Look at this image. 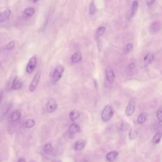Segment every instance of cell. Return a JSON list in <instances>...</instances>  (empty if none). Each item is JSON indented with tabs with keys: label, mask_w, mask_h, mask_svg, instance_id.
<instances>
[{
	"label": "cell",
	"mask_w": 162,
	"mask_h": 162,
	"mask_svg": "<svg viewBox=\"0 0 162 162\" xmlns=\"http://www.w3.org/2000/svg\"><path fill=\"white\" fill-rule=\"evenodd\" d=\"M64 67L61 65H58L50 74V80L52 83H56L59 80L64 72Z\"/></svg>",
	"instance_id": "6da1fadb"
},
{
	"label": "cell",
	"mask_w": 162,
	"mask_h": 162,
	"mask_svg": "<svg viewBox=\"0 0 162 162\" xmlns=\"http://www.w3.org/2000/svg\"><path fill=\"white\" fill-rule=\"evenodd\" d=\"M114 115V110L110 105H106L103 108L101 113V119L104 122H108Z\"/></svg>",
	"instance_id": "7a4b0ae2"
},
{
	"label": "cell",
	"mask_w": 162,
	"mask_h": 162,
	"mask_svg": "<svg viewBox=\"0 0 162 162\" xmlns=\"http://www.w3.org/2000/svg\"><path fill=\"white\" fill-rule=\"evenodd\" d=\"M37 58L35 56H33L30 58L27 65L26 67V72L28 74H32L34 70L35 69V67L37 65Z\"/></svg>",
	"instance_id": "3957f363"
},
{
	"label": "cell",
	"mask_w": 162,
	"mask_h": 162,
	"mask_svg": "<svg viewBox=\"0 0 162 162\" xmlns=\"http://www.w3.org/2000/svg\"><path fill=\"white\" fill-rule=\"evenodd\" d=\"M58 106L57 102L55 98H50L47 102L46 110L48 113H53L55 111Z\"/></svg>",
	"instance_id": "277c9868"
},
{
	"label": "cell",
	"mask_w": 162,
	"mask_h": 162,
	"mask_svg": "<svg viewBox=\"0 0 162 162\" xmlns=\"http://www.w3.org/2000/svg\"><path fill=\"white\" fill-rule=\"evenodd\" d=\"M41 79V72H37L36 74L34 75V77L31 82L30 86H29V91L30 92H33L35 91V89H36L38 85L39 82V80Z\"/></svg>",
	"instance_id": "5b68a950"
},
{
	"label": "cell",
	"mask_w": 162,
	"mask_h": 162,
	"mask_svg": "<svg viewBox=\"0 0 162 162\" xmlns=\"http://www.w3.org/2000/svg\"><path fill=\"white\" fill-rule=\"evenodd\" d=\"M135 108H136V104H135V101L133 99V100H130L127 108H126V109H125L126 115L128 116L132 115L134 111H135Z\"/></svg>",
	"instance_id": "8992f818"
},
{
	"label": "cell",
	"mask_w": 162,
	"mask_h": 162,
	"mask_svg": "<svg viewBox=\"0 0 162 162\" xmlns=\"http://www.w3.org/2000/svg\"><path fill=\"white\" fill-rule=\"evenodd\" d=\"M105 75L107 80L110 83H113L115 80V74L110 67H107L105 70Z\"/></svg>",
	"instance_id": "52a82bcc"
},
{
	"label": "cell",
	"mask_w": 162,
	"mask_h": 162,
	"mask_svg": "<svg viewBox=\"0 0 162 162\" xmlns=\"http://www.w3.org/2000/svg\"><path fill=\"white\" fill-rule=\"evenodd\" d=\"M161 25L159 22H155L152 23L150 27V32L151 34H155L161 29Z\"/></svg>",
	"instance_id": "ba28073f"
},
{
	"label": "cell",
	"mask_w": 162,
	"mask_h": 162,
	"mask_svg": "<svg viewBox=\"0 0 162 162\" xmlns=\"http://www.w3.org/2000/svg\"><path fill=\"white\" fill-rule=\"evenodd\" d=\"M119 156V153L116 151L109 152L106 156V159L108 162H114Z\"/></svg>",
	"instance_id": "9c48e42d"
},
{
	"label": "cell",
	"mask_w": 162,
	"mask_h": 162,
	"mask_svg": "<svg viewBox=\"0 0 162 162\" xmlns=\"http://www.w3.org/2000/svg\"><path fill=\"white\" fill-rule=\"evenodd\" d=\"M11 15V11L9 9H6L4 12L0 13V22H4L7 20Z\"/></svg>",
	"instance_id": "30bf717a"
},
{
	"label": "cell",
	"mask_w": 162,
	"mask_h": 162,
	"mask_svg": "<svg viewBox=\"0 0 162 162\" xmlns=\"http://www.w3.org/2000/svg\"><path fill=\"white\" fill-rule=\"evenodd\" d=\"M22 87V82L20 79L15 77L13 80L12 89L13 90H19Z\"/></svg>",
	"instance_id": "8fae6325"
},
{
	"label": "cell",
	"mask_w": 162,
	"mask_h": 162,
	"mask_svg": "<svg viewBox=\"0 0 162 162\" xmlns=\"http://www.w3.org/2000/svg\"><path fill=\"white\" fill-rule=\"evenodd\" d=\"M21 117V113L18 110L13 111L10 115V120L12 122H15L19 121Z\"/></svg>",
	"instance_id": "7c38bea8"
},
{
	"label": "cell",
	"mask_w": 162,
	"mask_h": 162,
	"mask_svg": "<svg viewBox=\"0 0 162 162\" xmlns=\"http://www.w3.org/2000/svg\"><path fill=\"white\" fill-rule=\"evenodd\" d=\"M82 60V55L80 52H75L71 57L72 62L74 64H78Z\"/></svg>",
	"instance_id": "4fadbf2b"
},
{
	"label": "cell",
	"mask_w": 162,
	"mask_h": 162,
	"mask_svg": "<svg viewBox=\"0 0 162 162\" xmlns=\"http://www.w3.org/2000/svg\"><path fill=\"white\" fill-rule=\"evenodd\" d=\"M85 144H86V142L83 140H80L76 142L74 145V149L76 151H80L83 150L85 146Z\"/></svg>",
	"instance_id": "5bb4252c"
},
{
	"label": "cell",
	"mask_w": 162,
	"mask_h": 162,
	"mask_svg": "<svg viewBox=\"0 0 162 162\" xmlns=\"http://www.w3.org/2000/svg\"><path fill=\"white\" fill-rule=\"evenodd\" d=\"M154 60V55L151 53H150L147 54V55L145 56V58H144V62L146 65H149L153 62Z\"/></svg>",
	"instance_id": "9a60e30c"
},
{
	"label": "cell",
	"mask_w": 162,
	"mask_h": 162,
	"mask_svg": "<svg viewBox=\"0 0 162 162\" xmlns=\"http://www.w3.org/2000/svg\"><path fill=\"white\" fill-rule=\"evenodd\" d=\"M162 137V132H156L155 135L153 137L152 139V142L153 145H158V144L160 142L161 139Z\"/></svg>",
	"instance_id": "2e32d148"
},
{
	"label": "cell",
	"mask_w": 162,
	"mask_h": 162,
	"mask_svg": "<svg viewBox=\"0 0 162 162\" xmlns=\"http://www.w3.org/2000/svg\"><path fill=\"white\" fill-rule=\"evenodd\" d=\"M79 130H80L79 126L77 124H71L69 128V131L70 134H74L77 133L79 131Z\"/></svg>",
	"instance_id": "e0dca14e"
},
{
	"label": "cell",
	"mask_w": 162,
	"mask_h": 162,
	"mask_svg": "<svg viewBox=\"0 0 162 162\" xmlns=\"http://www.w3.org/2000/svg\"><path fill=\"white\" fill-rule=\"evenodd\" d=\"M80 116L79 112L77 110H72L70 112L69 118L71 121L74 122L77 120Z\"/></svg>",
	"instance_id": "ac0fdd59"
},
{
	"label": "cell",
	"mask_w": 162,
	"mask_h": 162,
	"mask_svg": "<svg viewBox=\"0 0 162 162\" xmlns=\"http://www.w3.org/2000/svg\"><path fill=\"white\" fill-rule=\"evenodd\" d=\"M146 119H147V115L145 112H143V113H141L138 116L137 119V123L139 124H142L145 122Z\"/></svg>",
	"instance_id": "d6986e66"
},
{
	"label": "cell",
	"mask_w": 162,
	"mask_h": 162,
	"mask_svg": "<svg viewBox=\"0 0 162 162\" xmlns=\"http://www.w3.org/2000/svg\"><path fill=\"white\" fill-rule=\"evenodd\" d=\"M44 151L46 155H50L53 151V147L50 143H46L44 146Z\"/></svg>",
	"instance_id": "ffe728a7"
},
{
	"label": "cell",
	"mask_w": 162,
	"mask_h": 162,
	"mask_svg": "<svg viewBox=\"0 0 162 162\" xmlns=\"http://www.w3.org/2000/svg\"><path fill=\"white\" fill-rule=\"evenodd\" d=\"M35 13L34 8L33 7H28L25 9L24 10V14L28 17L33 16Z\"/></svg>",
	"instance_id": "44dd1931"
},
{
	"label": "cell",
	"mask_w": 162,
	"mask_h": 162,
	"mask_svg": "<svg viewBox=\"0 0 162 162\" xmlns=\"http://www.w3.org/2000/svg\"><path fill=\"white\" fill-rule=\"evenodd\" d=\"M105 30H106V28L105 27H103V26L100 27H99L96 30V38L98 39V38H100V36H101V35L105 33Z\"/></svg>",
	"instance_id": "7402d4cb"
},
{
	"label": "cell",
	"mask_w": 162,
	"mask_h": 162,
	"mask_svg": "<svg viewBox=\"0 0 162 162\" xmlns=\"http://www.w3.org/2000/svg\"><path fill=\"white\" fill-rule=\"evenodd\" d=\"M138 2L137 1H133L132 6V12H131V17H134L136 13H137V8H138Z\"/></svg>",
	"instance_id": "603a6c76"
},
{
	"label": "cell",
	"mask_w": 162,
	"mask_h": 162,
	"mask_svg": "<svg viewBox=\"0 0 162 162\" xmlns=\"http://www.w3.org/2000/svg\"><path fill=\"white\" fill-rule=\"evenodd\" d=\"M35 120L34 119H30L27 120L25 122V127L28 128V129L32 128L35 125Z\"/></svg>",
	"instance_id": "cb8c5ba5"
},
{
	"label": "cell",
	"mask_w": 162,
	"mask_h": 162,
	"mask_svg": "<svg viewBox=\"0 0 162 162\" xmlns=\"http://www.w3.org/2000/svg\"><path fill=\"white\" fill-rule=\"evenodd\" d=\"M96 7L94 1H91L89 4V13L91 15H94L96 12Z\"/></svg>",
	"instance_id": "d4e9b609"
},
{
	"label": "cell",
	"mask_w": 162,
	"mask_h": 162,
	"mask_svg": "<svg viewBox=\"0 0 162 162\" xmlns=\"http://www.w3.org/2000/svg\"><path fill=\"white\" fill-rule=\"evenodd\" d=\"M132 49H133V44L131 43H129L126 45L125 48H124V53L125 54L129 53V52H130V51H132Z\"/></svg>",
	"instance_id": "484cf974"
},
{
	"label": "cell",
	"mask_w": 162,
	"mask_h": 162,
	"mask_svg": "<svg viewBox=\"0 0 162 162\" xmlns=\"http://www.w3.org/2000/svg\"><path fill=\"white\" fill-rule=\"evenodd\" d=\"M129 138H130V139H136V137H137L136 132L135 131V130H134L133 129H131L130 130V131H129Z\"/></svg>",
	"instance_id": "4316f807"
},
{
	"label": "cell",
	"mask_w": 162,
	"mask_h": 162,
	"mask_svg": "<svg viewBox=\"0 0 162 162\" xmlns=\"http://www.w3.org/2000/svg\"><path fill=\"white\" fill-rule=\"evenodd\" d=\"M15 45V43L13 41H12L9 42L7 45H6V49L7 50H11L13 48H14Z\"/></svg>",
	"instance_id": "83f0119b"
},
{
	"label": "cell",
	"mask_w": 162,
	"mask_h": 162,
	"mask_svg": "<svg viewBox=\"0 0 162 162\" xmlns=\"http://www.w3.org/2000/svg\"><path fill=\"white\" fill-rule=\"evenodd\" d=\"M156 117L158 120L162 119V106H161L156 112Z\"/></svg>",
	"instance_id": "f1b7e54d"
},
{
	"label": "cell",
	"mask_w": 162,
	"mask_h": 162,
	"mask_svg": "<svg viewBox=\"0 0 162 162\" xmlns=\"http://www.w3.org/2000/svg\"><path fill=\"white\" fill-rule=\"evenodd\" d=\"M128 68H129V70L130 71H132L134 70V69L135 68V64H134V63H131V64H130L128 66Z\"/></svg>",
	"instance_id": "f546056e"
},
{
	"label": "cell",
	"mask_w": 162,
	"mask_h": 162,
	"mask_svg": "<svg viewBox=\"0 0 162 162\" xmlns=\"http://www.w3.org/2000/svg\"><path fill=\"white\" fill-rule=\"evenodd\" d=\"M156 126H157V128L162 127V119L158 120V122L156 124Z\"/></svg>",
	"instance_id": "4dcf8cb0"
},
{
	"label": "cell",
	"mask_w": 162,
	"mask_h": 162,
	"mask_svg": "<svg viewBox=\"0 0 162 162\" xmlns=\"http://www.w3.org/2000/svg\"><path fill=\"white\" fill-rule=\"evenodd\" d=\"M155 2V1H146V4L148 7H150V6L153 5V4Z\"/></svg>",
	"instance_id": "1f68e13d"
},
{
	"label": "cell",
	"mask_w": 162,
	"mask_h": 162,
	"mask_svg": "<svg viewBox=\"0 0 162 162\" xmlns=\"http://www.w3.org/2000/svg\"><path fill=\"white\" fill-rule=\"evenodd\" d=\"M3 96V93L2 91H1V92H0V103H1Z\"/></svg>",
	"instance_id": "d6a6232c"
},
{
	"label": "cell",
	"mask_w": 162,
	"mask_h": 162,
	"mask_svg": "<svg viewBox=\"0 0 162 162\" xmlns=\"http://www.w3.org/2000/svg\"><path fill=\"white\" fill-rule=\"evenodd\" d=\"M18 162H26L25 158H20L18 161Z\"/></svg>",
	"instance_id": "836d02e7"
},
{
	"label": "cell",
	"mask_w": 162,
	"mask_h": 162,
	"mask_svg": "<svg viewBox=\"0 0 162 162\" xmlns=\"http://www.w3.org/2000/svg\"><path fill=\"white\" fill-rule=\"evenodd\" d=\"M53 162H60V161H54Z\"/></svg>",
	"instance_id": "e575fe53"
},
{
	"label": "cell",
	"mask_w": 162,
	"mask_h": 162,
	"mask_svg": "<svg viewBox=\"0 0 162 162\" xmlns=\"http://www.w3.org/2000/svg\"><path fill=\"white\" fill-rule=\"evenodd\" d=\"M0 66H1V62H0Z\"/></svg>",
	"instance_id": "d590c367"
}]
</instances>
